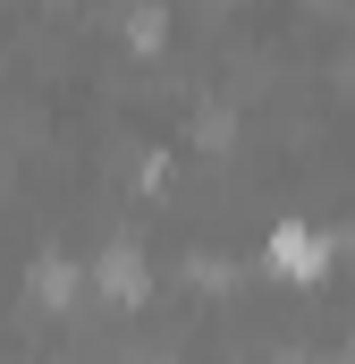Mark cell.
<instances>
[{"instance_id":"1","label":"cell","mask_w":355,"mask_h":364,"mask_svg":"<svg viewBox=\"0 0 355 364\" xmlns=\"http://www.w3.org/2000/svg\"><path fill=\"white\" fill-rule=\"evenodd\" d=\"M271 263H279L288 279H313L322 263H330V246H322V237H305V229H279V237H271Z\"/></svg>"}]
</instances>
